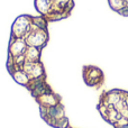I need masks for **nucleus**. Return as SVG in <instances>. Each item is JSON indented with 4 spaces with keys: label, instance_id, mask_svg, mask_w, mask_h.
Returning <instances> with one entry per match:
<instances>
[{
    "label": "nucleus",
    "instance_id": "nucleus-5",
    "mask_svg": "<svg viewBox=\"0 0 128 128\" xmlns=\"http://www.w3.org/2000/svg\"><path fill=\"white\" fill-rule=\"evenodd\" d=\"M108 4L118 15L128 17V0H108Z\"/></svg>",
    "mask_w": 128,
    "mask_h": 128
},
{
    "label": "nucleus",
    "instance_id": "nucleus-4",
    "mask_svg": "<svg viewBox=\"0 0 128 128\" xmlns=\"http://www.w3.org/2000/svg\"><path fill=\"white\" fill-rule=\"evenodd\" d=\"M83 78L86 84L94 88H100L104 82V72L99 68L93 65H86L83 68Z\"/></svg>",
    "mask_w": 128,
    "mask_h": 128
},
{
    "label": "nucleus",
    "instance_id": "nucleus-1",
    "mask_svg": "<svg viewBox=\"0 0 128 128\" xmlns=\"http://www.w3.org/2000/svg\"><path fill=\"white\" fill-rule=\"evenodd\" d=\"M46 40V20L43 17L20 16L16 20L9 46V68L16 81L28 86L43 75L40 58Z\"/></svg>",
    "mask_w": 128,
    "mask_h": 128
},
{
    "label": "nucleus",
    "instance_id": "nucleus-2",
    "mask_svg": "<svg viewBox=\"0 0 128 128\" xmlns=\"http://www.w3.org/2000/svg\"><path fill=\"white\" fill-rule=\"evenodd\" d=\"M98 110L114 128H128V91L111 89L102 92Z\"/></svg>",
    "mask_w": 128,
    "mask_h": 128
},
{
    "label": "nucleus",
    "instance_id": "nucleus-3",
    "mask_svg": "<svg viewBox=\"0 0 128 128\" xmlns=\"http://www.w3.org/2000/svg\"><path fill=\"white\" fill-rule=\"evenodd\" d=\"M35 6L40 17L45 20H61L71 15L74 7L73 0H35Z\"/></svg>",
    "mask_w": 128,
    "mask_h": 128
}]
</instances>
